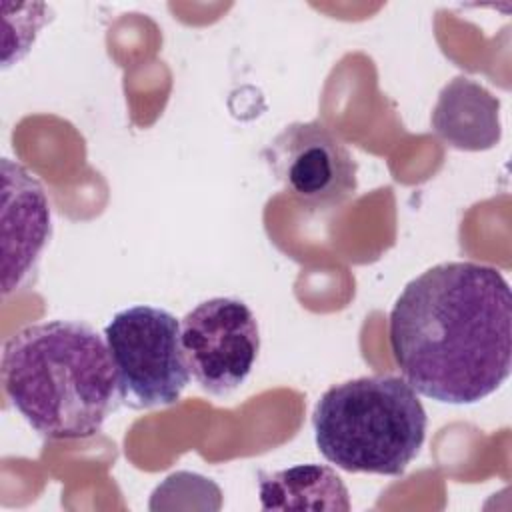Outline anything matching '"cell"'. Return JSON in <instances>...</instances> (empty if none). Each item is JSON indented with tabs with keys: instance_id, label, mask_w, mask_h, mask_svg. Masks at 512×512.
Listing matches in <instances>:
<instances>
[{
	"instance_id": "5b68a950",
	"label": "cell",
	"mask_w": 512,
	"mask_h": 512,
	"mask_svg": "<svg viewBox=\"0 0 512 512\" xmlns=\"http://www.w3.org/2000/svg\"><path fill=\"white\" fill-rule=\"evenodd\" d=\"M180 338L192 378L214 396L240 388L260 352L256 316L238 298L216 296L194 306L180 320Z\"/></svg>"
},
{
	"instance_id": "6da1fadb",
	"label": "cell",
	"mask_w": 512,
	"mask_h": 512,
	"mask_svg": "<svg viewBox=\"0 0 512 512\" xmlns=\"http://www.w3.org/2000/svg\"><path fill=\"white\" fill-rule=\"evenodd\" d=\"M388 340L416 392L444 404H476L510 376V286L486 264H436L396 298Z\"/></svg>"
},
{
	"instance_id": "52a82bcc",
	"label": "cell",
	"mask_w": 512,
	"mask_h": 512,
	"mask_svg": "<svg viewBox=\"0 0 512 512\" xmlns=\"http://www.w3.org/2000/svg\"><path fill=\"white\" fill-rule=\"evenodd\" d=\"M2 180V292L8 296L28 278L50 238V204L40 182L10 158L2 160Z\"/></svg>"
},
{
	"instance_id": "8992f818",
	"label": "cell",
	"mask_w": 512,
	"mask_h": 512,
	"mask_svg": "<svg viewBox=\"0 0 512 512\" xmlns=\"http://www.w3.org/2000/svg\"><path fill=\"white\" fill-rule=\"evenodd\" d=\"M274 178L300 204L328 210L356 194L358 164L320 120L288 124L262 152Z\"/></svg>"
},
{
	"instance_id": "7a4b0ae2",
	"label": "cell",
	"mask_w": 512,
	"mask_h": 512,
	"mask_svg": "<svg viewBox=\"0 0 512 512\" xmlns=\"http://www.w3.org/2000/svg\"><path fill=\"white\" fill-rule=\"evenodd\" d=\"M0 374L12 406L50 440L96 436L120 404L106 340L86 322L50 320L14 332Z\"/></svg>"
},
{
	"instance_id": "3957f363",
	"label": "cell",
	"mask_w": 512,
	"mask_h": 512,
	"mask_svg": "<svg viewBox=\"0 0 512 512\" xmlns=\"http://www.w3.org/2000/svg\"><path fill=\"white\" fill-rule=\"evenodd\" d=\"M426 410L398 376L372 374L330 386L316 402L318 452L346 472L402 476L426 438Z\"/></svg>"
},
{
	"instance_id": "9c48e42d",
	"label": "cell",
	"mask_w": 512,
	"mask_h": 512,
	"mask_svg": "<svg viewBox=\"0 0 512 512\" xmlns=\"http://www.w3.org/2000/svg\"><path fill=\"white\" fill-rule=\"evenodd\" d=\"M262 510H350L340 476L324 464H298L258 474Z\"/></svg>"
},
{
	"instance_id": "277c9868",
	"label": "cell",
	"mask_w": 512,
	"mask_h": 512,
	"mask_svg": "<svg viewBox=\"0 0 512 512\" xmlns=\"http://www.w3.org/2000/svg\"><path fill=\"white\" fill-rule=\"evenodd\" d=\"M104 340L122 404L144 410L178 402L190 370L174 314L148 304L124 308L106 324Z\"/></svg>"
},
{
	"instance_id": "ba28073f",
	"label": "cell",
	"mask_w": 512,
	"mask_h": 512,
	"mask_svg": "<svg viewBox=\"0 0 512 512\" xmlns=\"http://www.w3.org/2000/svg\"><path fill=\"white\" fill-rule=\"evenodd\" d=\"M432 128L448 146L480 152L500 142V100L468 76L452 78L438 94Z\"/></svg>"
}]
</instances>
